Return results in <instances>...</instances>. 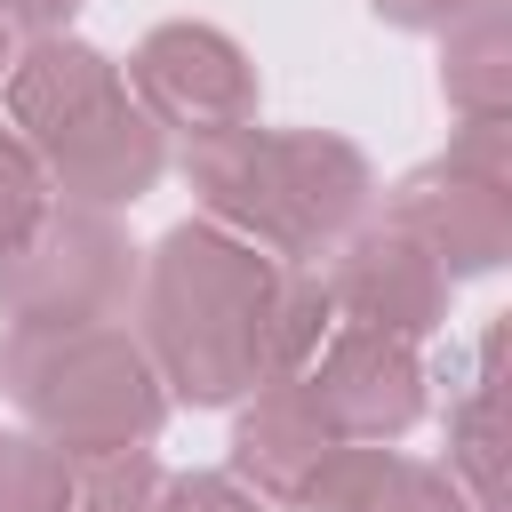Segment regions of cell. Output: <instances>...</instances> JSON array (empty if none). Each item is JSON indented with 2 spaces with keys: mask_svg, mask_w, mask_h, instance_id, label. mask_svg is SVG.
<instances>
[{
  "mask_svg": "<svg viewBox=\"0 0 512 512\" xmlns=\"http://www.w3.org/2000/svg\"><path fill=\"white\" fill-rule=\"evenodd\" d=\"M384 216L400 232H416L448 280L464 272H496L512 256V152H504V120H464V136L424 160L416 176L392 184Z\"/></svg>",
  "mask_w": 512,
  "mask_h": 512,
  "instance_id": "8992f818",
  "label": "cell"
},
{
  "mask_svg": "<svg viewBox=\"0 0 512 512\" xmlns=\"http://www.w3.org/2000/svg\"><path fill=\"white\" fill-rule=\"evenodd\" d=\"M184 184L200 192L208 224L240 232L280 264H328V248L352 224H368V200H376L360 144L328 128H256V120L224 136H192Z\"/></svg>",
  "mask_w": 512,
  "mask_h": 512,
  "instance_id": "7a4b0ae2",
  "label": "cell"
},
{
  "mask_svg": "<svg viewBox=\"0 0 512 512\" xmlns=\"http://www.w3.org/2000/svg\"><path fill=\"white\" fill-rule=\"evenodd\" d=\"M144 256L112 224V208L48 200L24 240L0 248V320L8 328H88L128 320Z\"/></svg>",
  "mask_w": 512,
  "mask_h": 512,
  "instance_id": "5b68a950",
  "label": "cell"
},
{
  "mask_svg": "<svg viewBox=\"0 0 512 512\" xmlns=\"http://www.w3.org/2000/svg\"><path fill=\"white\" fill-rule=\"evenodd\" d=\"M440 88L464 120H512V32H504V0L472 8L448 24V56H440Z\"/></svg>",
  "mask_w": 512,
  "mask_h": 512,
  "instance_id": "4fadbf2b",
  "label": "cell"
},
{
  "mask_svg": "<svg viewBox=\"0 0 512 512\" xmlns=\"http://www.w3.org/2000/svg\"><path fill=\"white\" fill-rule=\"evenodd\" d=\"M384 24H400V32H448L456 16H472V8H488V0H368Z\"/></svg>",
  "mask_w": 512,
  "mask_h": 512,
  "instance_id": "ac0fdd59",
  "label": "cell"
},
{
  "mask_svg": "<svg viewBox=\"0 0 512 512\" xmlns=\"http://www.w3.org/2000/svg\"><path fill=\"white\" fill-rule=\"evenodd\" d=\"M128 96L144 104V120L168 136H224V128H240V120H256V64H248V48L232 40V32H216V24H192V16H176V24H152L144 40H136V56H128Z\"/></svg>",
  "mask_w": 512,
  "mask_h": 512,
  "instance_id": "52a82bcc",
  "label": "cell"
},
{
  "mask_svg": "<svg viewBox=\"0 0 512 512\" xmlns=\"http://www.w3.org/2000/svg\"><path fill=\"white\" fill-rule=\"evenodd\" d=\"M288 504L296 512H472L440 464H416L392 440H344V448H328L320 472Z\"/></svg>",
  "mask_w": 512,
  "mask_h": 512,
  "instance_id": "8fae6325",
  "label": "cell"
},
{
  "mask_svg": "<svg viewBox=\"0 0 512 512\" xmlns=\"http://www.w3.org/2000/svg\"><path fill=\"white\" fill-rule=\"evenodd\" d=\"M328 448H344V440L320 424L312 392H304L296 376H272V384H256V400H248L240 424H232V480L256 488V496H272V504H288V496L320 472Z\"/></svg>",
  "mask_w": 512,
  "mask_h": 512,
  "instance_id": "30bf717a",
  "label": "cell"
},
{
  "mask_svg": "<svg viewBox=\"0 0 512 512\" xmlns=\"http://www.w3.org/2000/svg\"><path fill=\"white\" fill-rule=\"evenodd\" d=\"M0 88H8V128L48 168V192L80 208H128L160 184L168 136L144 120V104L128 96V72L104 48L72 32H40Z\"/></svg>",
  "mask_w": 512,
  "mask_h": 512,
  "instance_id": "3957f363",
  "label": "cell"
},
{
  "mask_svg": "<svg viewBox=\"0 0 512 512\" xmlns=\"http://www.w3.org/2000/svg\"><path fill=\"white\" fill-rule=\"evenodd\" d=\"M48 200H56V192H48V168L32 160V144H24V136L8 128V112H0V248L24 240Z\"/></svg>",
  "mask_w": 512,
  "mask_h": 512,
  "instance_id": "2e32d148",
  "label": "cell"
},
{
  "mask_svg": "<svg viewBox=\"0 0 512 512\" xmlns=\"http://www.w3.org/2000/svg\"><path fill=\"white\" fill-rule=\"evenodd\" d=\"M152 496H160L152 448H96L72 456L64 472V512H152Z\"/></svg>",
  "mask_w": 512,
  "mask_h": 512,
  "instance_id": "5bb4252c",
  "label": "cell"
},
{
  "mask_svg": "<svg viewBox=\"0 0 512 512\" xmlns=\"http://www.w3.org/2000/svg\"><path fill=\"white\" fill-rule=\"evenodd\" d=\"M72 456L40 432H0V512H64Z\"/></svg>",
  "mask_w": 512,
  "mask_h": 512,
  "instance_id": "9a60e30c",
  "label": "cell"
},
{
  "mask_svg": "<svg viewBox=\"0 0 512 512\" xmlns=\"http://www.w3.org/2000/svg\"><path fill=\"white\" fill-rule=\"evenodd\" d=\"M8 32H16V24L0 16V80H8V64H16V48H8Z\"/></svg>",
  "mask_w": 512,
  "mask_h": 512,
  "instance_id": "ffe728a7",
  "label": "cell"
},
{
  "mask_svg": "<svg viewBox=\"0 0 512 512\" xmlns=\"http://www.w3.org/2000/svg\"><path fill=\"white\" fill-rule=\"evenodd\" d=\"M320 280H328L336 320H352V328H384V336H408V344H424V336L448 320V288H456L448 264H440L416 232H400L392 216L352 224V232L328 248Z\"/></svg>",
  "mask_w": 512,
  "mask_h": 512,
  "instance_id": "ba28073f",
  "label": "cell"
},
{
  "mask_svg": "<svg viewBox=\"0 0 512 512\" xmlns=\"http://www.w3.org/2000/svg\"><path fill=\"white\" fill-rule=\"evenodd\" d=\"M296 384L312 392V408L336 440H400L424 416V360L408 336H384V328L336 320L320 336V352L296 368Z\"/></svg>",
  "mask_w": 512,
  "mask_h": 512,
  "instance_id": "9c48e42d",
  "label": "cell"
},
{
  "mask_svg": "<svg viewBox=\"0 0 512 512\" xmlns=\"http://www.w3.org/2000/svg\"><path fill=\"white\" fill-rule=\"evenodd\" d=\"M72 8H80V0H0V16H8L16 32H32V40H40V32H64Z\"/></svg>",
  "mask_w": 512,
  "mask_h": 512,
  "instance_id": "d6986e66",
  "label": "cell"
},
{
  "mask_svg": "<svg viewBox=\"0 0 512 512\" xmlns=\"http://www.w3.org/2000/svg\"><path fill=\"white\" fill-rule=\"evenodd\" d=\"M448 480L472 512H504V320L480 344L472 392L448 408Z\"/></svg>",
  "mask_w": 512,
  "mask_h": 512,
  "instance_id": "7c38bea8",
  "label": "cell"
},
{
  "mask_svg": "<svg viewBox=\"0 0 512 512\" xmlns=\"http://www.w3.org/2000/svg\"><path fill=\"white\" fill-rule=\"evenodd\" d=\"M152 512H264V496L240 488L232 472H176V480H160Z\"/></svg>",
  "mask_w": 512,
  "mask_h": 512,
  "instance_id": "e0dca14e",
  "label": "cell"
},
{
  "mask_svg": "<svg viewBox=\"0 0 512 512\" xmlns=\"http://www.w3.org/2000/svg\"><path fill=\"white\" fill-rule=\"evenodd\" d=\"M0 384L32 416L40 440L64 456L96 448H152L168 424V384L152 352L136 344L128 320H88V328H8L0 344Z\"/></svg>",
  "mask_w": 512,
  "mask_h": 512,
  "instance_id": "277c9868",
  "label": "cell"
},
{
  "mask_svg": "<svg viewBox=\"0 0 512 512\" xmlns=\"http://www.w3.org/2000/svg\"><path fill=\"white\" fill-rule=\"evenodd\" d=\"M136 320L160 384L192 408H224L272 376H296L336 328V304L320 264H280L240 232L184 216L144 256Z\"/></svg>",
  "mask_w": 512,
  "mask_h": 512,
  "instance_id": "6da1fadb",
  "label": "cell"
}]
</instances>
